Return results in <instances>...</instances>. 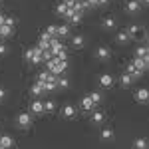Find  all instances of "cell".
Segmentation results:
<instances>
[{
    "label": "cell",
    "mask_w": 149,
    "mask_h": 149,
    "mask_svg": "<svg viewBox=\"0 0 149 149\" xmlns=\"http://www.w3.org/2000/svg\"><path fill=\"white\" fill-rule=\"evenodd\" d=\"M62 115H64V117H70V119H72V117H76V107H74V105H64V107H62Z\"/></svg>",
    "instance_id": "12"
},
{
    "label": "cell",
    "mask_w": 149,
    "mask_h": 149,
    "mask_svg": "<svg viewBox=\"0 0 149 149\" xmlns=\"http://www.w3.org/2000/svg\"><path fill=\"white\" fill-rule=\"evenodd\" d=\"M135 100H137V102H141V103H145L149 100V92L145 90V88H139L137 92H135Z\"/></svg>",
    "instance_id": "8"
},
{
    "label": "cell",
    "mask_w": 149,
    "mask_h": 149,
    "mask_svg": "<svg viewBox=\"0 0 149 149\" xmlns=\"http://www.w3.org/2000/svg\"><path fill=\"white\" fill-rule=\"evenodd\" d=\"M30 111L32 113H44V102H40V100H34V102L30 103Z\"/></svg>",
    "instance_id": "6"
},
{
    "label": "cell",
    "mask_w": 149,
    "mask_h": 149,
    "mask_svg": "<svg viewBox=\"0 0 149 149\" xmlns=\"http://www.w3.org/2000/svg\"><path fill=\"white\" fill-rule=\"evenodd\" d=\"M90 97H92V102L95 103V105H97V103H102V100H103V97H102V93H100V92H93V93H90Z\"/></svg>",
    "instance_id": "26"
},
{
    "label": "cell",
    "mask_w": 149,
    "mask_h": 149,
    "mask_svg": "<svg viewBox=\"0 0 149 149\" xmlns=\"http://www.w3.org/2000/svg\"><path fill=\"white\" fill-rule=\"evenodd\" d=\"M70 34V26L68 24H62V26H58V40L60 38H64V36Z\"/></svg>",
    "instance_id": "15"
},
{
    "label": "cell",
    "mask_w": 149,
    "mask_h": 149,
    "mask_svg": "<svg viewBox=\"0 0 149 149\" xmlns=\"http://www.w3.org/2000/svg\"><path fill=\"white\" fill-rule=\"evenodd\" d=\"M0 147L12 149V147H14V139H12L10 135H2V137H0Z\"/></svg>",
    "instance_id": "9"
},
{
    "label": "cell",
    "mask_w": 149,
    "mask_h": 149,
    "mask_svg": "<svg viewBox=\"0 0 149 149\" xmlns=\"http://www.w3.org/2000/svg\"><path fill=\"white\" fill-rule=\"evenodd\" d=\"M56 12L60 14V16H64V18H68V16H70V14H72L74 10H68V6H66V4L62 2V4H58V6H56Z\"/></svg>",
    "instance_id": "14"
},
{
    "label": "cell",
    "mask_w": 149,
    "mask_h": 149,
    "mask_svg": "<svg viewBox=\"0 0 149 149\" xmlns=\"http://www.w3.org/2000/svg\"><path fill=\"white\" fill-rule=\"evenodd\" d=\"M14 24H16L14 16H4V26H10V28H14Z\"/></svg>",
    "instance_id": "29"
},
{
    "label": "cell",
    "mask_w": 149,
    "mask_h": 149,
    "mask_svg": "<svg viewBox=\"0 0 149 149\" xmlns=\"http://www.w3.org/2000/svg\"><path fill=\"white\" fill-rule=\"evenodd\" d=\"M135 58H149L147 46H139V48H137V56H135Z\"/></svg>",
    "instance_id": "25"
},
{
    "label": "cell",
    "mask_w": 149,
    "mask_h": 149,
    "mask_svg": "<svg viewBox=\"0 0 149 149\" xmlns=\"http://www.w3.org/2000/svg\"><path fill=\"white\" fill-rule=\"evenodd\" d=\"M86 2V6L88 8H93V6H97V0H84Z\"/></svg>",
    "instance_id": "31"
},
{
    "label": "cell",
    "mask_w": 149,
    "mask_h": 149,
    "mask_svg": "<svg viewBox=\"0 0 149 149\" xmlns=\"http://www.w3.org/2000/svg\"><path fill=\"white\" fill-rule=\"evenodd\" d=\"M6 52H8V48H6V44H0V56H2V54H6Z\"/></svg>",
    "instance_id": "33"
},
{
    "label": "cell",
    "mask_w": 149,
    "mask_h": 149,
    "mask_svg": "<svg viewBox=\"0 0 149 149\" xmlns=\"http://www.w3.org/2000/svg\"><path fill=\"white\" fill-rule=\"evenodd\" d=\"M10 34H12V28H10V26H4V24H2V26H0V36H2V38H8Z\"/></svg>",
    "instance_id": "22"
},
{
    "label": "cell",
    "mask_w": 149,
    "mask_h": 149,
    "mask_svg": "<svg viewBox=\"0 0 149 149\" xmlns=\"http://www.w3.org/2000/svg\"><path fill=\"white\" fill-rule=\"evenodd\" d=\"M68 86H70V81L66 78H60V76L56 78V88H68Z\"/></svg>",
    "instance_id": "23"
},
{
    "label": "cell",
    "mask_w": 149,
    "mask_h": 149,
    "mask_svg": "<svg viewBox=\"0 0 149 149\" xmlns=\"http://www.w3.org/2000/svg\"><path fill=\"white\" fill-rule=\"evenodd\" d=\"M16 121H18V125L22 127V129H26V127L32 125V115L28 113V111H22V113H18Z\"/></svg>",
    "instance_id": "1"
},
{
    "label": "cell",
    "mask_w": 149,
    "mask_h": 149,
    "mask_svg": "<svg viewBox=\"0 0 149 149\" xmlns=\"http://www.w3.org/2000/svg\"><path fill=\"white\" fill-rule=\"evenodd\" d=\"M133 147H139V149H147V143H145V139L143 137H139V139H135V145Z\"/></svg>",
    "instance_id": "28"
},
{
    "label": "cell",
    "mask_w": 149,
    "mask_h": 149,
    "mask_svg": "<svg viewBox=\"0 0 149 149\" xmlns=\"http://www.w3.org/2000/svg\"><path fill=\"white\" fill-rule=\"evenodd\" d=\"M115 40H117L119 44H127V42H129V36H127V32H117Z\"/></svg>",
    "instance_id": "18"
},
{
    "label": "cell",
    "mask_w": 149,
    "mask_h": 149,
    "mask_svg": "<svg viewBox=\"0 0 149 149\" xmlns=\"http://www.w3.org/2000/svg\"><path fill=\"white\" fill-rule=\"evenodd\" d=\"M149 0H139V4H147Z\"/></svg>",
    "instance_id": "35"
},
{
    "label": "cell",
    "mask_w": 149,
    "mask_h": 149,
    "mask_svg": "<svg viewBox=\"0 0 149 149\" xmlns=\"http://www.w3.org/2000/svg\"><path fill=\"white\" fill-rule=\"evenodd\" d=\"M131 64H133V68L145 72L147 66H149V58H133V62H131Z\"/></svg>",
    "instance_id": "3"
},
{
    "label": "cell",
    "mask_w": 149,
    "mask_h": 149,
    "mask_svg": "<svg viewBox=\"0 0 149 149\" xmlns=\"http://www.w3.org/2000/svg\"><path fill=\"white\" fill-rule=\"evenodd\" d=\"M103 117H105V115H103V111H100V109H97V111H93L92 121H93V123H102V121H103Z\"/></svg>",
    "instance_id": "20"
},
{
    "label": "cell",
    "mask_w": 149,
    "mask_h": 149,
    "mask_svg": "<svg viewBox=\"0 0 149 149\" xmlns=\"http://www.w3.org/2000/svg\"><path fill=\"white\" fill-rule=\"evenodd\" d=\"M100 86H102V88H111V86H113V76L102 74V76H100Z\"/></svg>",
    "instance_id": "5"
},
{
    "label": "cell",
    "mask_w": 149,
    "mask_h": 149,
    "mask_svg": "<svg viewBox=\"0 0 149 149\" xmlns=\"http://www.w3.org/2000/svg\"><path fill=\"white\" fill-rule=\"evenodd\" d=\"M133 149H139V147H133Z\"/></svg>",
    "instance_id": "36"
},
{
    "label": "cell",
    "mask_w": 149,
    "mask_h": 149,
    "mask_svg": "<svg viewBox=\"0 0 149 149\" xmlns=\"http://www.w3.org/2000/svg\"><path fill=\"white\" fill-rule=\"evenodd\" d=\"M54 102H44V111H54Z\"/></svg>",
    "instance_id": "30"
},
{
    "label": "cell",
    "mask_w": 149,
    "mask_h": 149,
    "mask_svg": "<svg viewBox=\"0 0 149 149\" xmlns=\"http://www.w3.org/2000/svg\"><path fill=\"white\" fill-rule=\"evenodd\" d=\"M80 105L84 107V109H86V111H90V109H93V107H95V103L92 102V97H90V95H86V97H81Z\"/></svg>",
    "instance_id": "10"
},
{
    "label": "cell",
    "mask_w": 149,
    "mask_h": 149,
    "mask_svg": "<svg viewBox=\"0 0 149 149\" xmlns=\"http://www.w3.org/2000/svg\"><path fill=\"white\" fill-rule=\"evenodd\" d=\"M115 18L113 16H107V18H103L102 20V28H105V30H111V28H115Z\"/></svg>",
    "instance_id": "13"
},
{
    "label": "cell",
    "mask_w": 149,
    "mask_h": 149,
    "mask_svg": "<svg viewBox=\"0 0 149 149\" xmlns=\"http://www.w3.org/2000/svg\"><path fill=\"white\" fill-rule=\"evenodd\" d=\"M46 34H50L52 38H58V26H48V28H46Z\"/></svg>",
    "instance_id": "27"
},
{
    "label": "cell",
    "mask_w": 149,
    "mask_h": 149,
    "mask_svg": "<svg viewBox=\"0 0 149 149\" xmlns=\"http://www.w3.org/2000/svg\"><path fill=\"white\" fill-rule=\"evenodd\" d=\"M125 32H127V36H129V38H133V36L139 34V26H129Z\"/></svg>",
    "instance_id": "24"
},
{
    "label": "cell",
    "mask_w": 149,
    "mask_h": 149,
    "mask_svg": "<svg viewBox=\"0 0 149 149\" xmlns=\"http://www.w3.org/2000/svg\"><path fill=\"white\" fill-rule=\"evenodd\" d=\"M81 18H84V12H72L68 18H66V20H68L70 24H80V22H81Z\"/></svg>",
    "instance_id": "11"
},
{
    "label": "cell",
    "mask_w": 149,
    "mask_h": 149,
    "mask_svg": "<svg viewBox=\"0 0 149 149\" xmlns=\"http://www.w3.org/2000/svg\"><path fill=\"white\" fill-rule=\"evenodd\" d=\"M131 81H133V78H131L129 74H123V76H121V80H119V84H121L123 88H127V86H131Z\"/></svg>",
    "instance_id": "21"
},
{
    "label": "cell",
    "mask_w": 149,
    "mask_h": 149,
    "mask_svg": "<svg viewBox=\"0 0 149 149\" xmlns=\"http://www.w3.org/2000/svg\"><path fill=\"white\" fill-rule=\"evenodd\" d=\"M100 139H103V141H111V139H113V129H111V127H102Z\"/></svg>",
    "instance_id": "7"
},
{
    "label": "cell",
    "mask_w": 149,
    "mask_h": 149,
    "mask_svg": "<svg viewBox=\"0 0 149 149\" xmlns=\"http://www.w3.org/2000/svg\"><path fill=\"white\" fill-rule=\"evenodd\" d=\"M107 2H109V0H97V6H105Z\"/></svg>",
    "instance_id": "34"
},
{
    "label": "cell",
    "mask_w": 149,
    "mask_h": 149,
    "mask_svg": "<svg viewBox=\"0 0 149 149\" xmlns=\"http://www.w3.org/2000/svg\"><path fill=\"white\" fill-rule=\"evenodd\" d=\"M0 149H4V147H0Z\"/></svg>",
    "instance_id": "37"
},
{
    "label": "cell",
    "mask_w": 149,
    "mask_h": 149,
    "mask_svg": "<svg viewBox=\"0 0 149 149\" xmlns=\"http://www.w3.org/2000/svg\"><path fill=\"white\" fill-rule=\"evenodd\" d=\"M30 93H32V95H36V97H38L40 93H44V90H42V84H38V81H36L34 86H32V90H30Z\"/></svg>",
    "instance_id": "19"
},
{
    "label": "cell",
    "mask_w": 149,
    "mask_h": 149,
    "mask_svg": "<svg viewBox=\"0 0 149 149\" xmlns=\"http://www.w3.org/2000/svg\"><path fill=\"white\" fill-rule=\"evenodd\" d=\"M72 46H74V48H81V46H84V36L76 34L74 38H72Z\"/></svg>",
    "instance_id": "17"
},
{
    "label": "cell",
    "mask_w": 149,
    "mask_h": 149,
    "mask_svg": "<svg viewBox=\"0 0 149 149\" xmlns=\"http://www.w3.org/2000/svg\"><path fill=\"white\" fill-rule=\"evenodd\" d=\"M95 56H97V60H102V62H107V60L111 58V50L105 48V46H102V48L95 50Z\"/></svg>",
    "instance_id": "2"
},
{
    "label": "cell",
    "mask_w": 149,
    "mask_h": 149,
    "mask_svg": "<svg viewBox=\"0 0 149 149\" xmlns=\"http://www.w3.org/2000/svg\"><path fill=\"white\" fill-rule=\"evenodd\" d=\"M139 8H141L139 0H129V2H127V10L129 12H139Z\"/></svg>",
    "instance_id": "16"
},
{
    "label": "cell",
    "mask_w": 149,
    "mask_h": 149,
    "mask_svg": "<svg viewBox=\"0 0 149 149\" xmlns=\"http://www.w3.org/2000/svg\"><path fill=\"white\" fill-rule=\"evenodd\" d=\"M50 52H52V56H56L58 52H62V50H66V48H64V44H62V42H60V40H58V38H54V40H52V42H50Z\"/></svg>",
    "instance_id": "4"
},
{
    "label": "cell",
    "mask_w": 149,
    "mask_h": 149,
    "mask_svg": "<svg viewBox=\"0 0 149 149\" xmlns=\"http://www.w3.org/2000/svg\"><path fill=\"white\" fill-rule=\"evenodd\" d=\"M6 95H8V92H6L4 88H0V102H4V100H6Z\"/></svg>",
    "instance_id": "32"
},
{
    "label": "cell",
    "mask_w": 149,
    "mask_h": 149,
    "mask_svg": "<svg viewBox=\"0 0 149 149\" xmlns=\"http://www.w3.org/2000/svg\"><path fill=\"white\" fill-rule=\"evenodd\" d=\"M0 44H2V42H0Z\"/></svg>",
    "instance_id": "38"
}]
</instances>
